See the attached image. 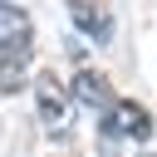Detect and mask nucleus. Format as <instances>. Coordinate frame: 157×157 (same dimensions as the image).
Instances as JSON below:
<instances>
[{
  "label": "nucleus",
  "mask_w": 157,
  "mask_h": 157,
  "mask_svg": "<svg viewBox=\"0 0 157 157\" xmlns=\"http://www.w3.org/2000/svg\"><path fill=\"white\" fill-rule=\"evenodd\" d=\"M34 98H39V118H44V132L49 137H69V93L54 74H39L34 78Z\"/></svg>",
  "instance_id": "1"
},
{
  "label": "nucleus",
  "mask_w": 157,
  "mask_h": 157,
  "mask_svg": "<svg viewBox=\"0 0 157 157\" xmlns=\"http://www.w3.org/2000/svg\"><path fill=\"white\" fill-rule=\"evenodd\" d=\"M103 132L108 137H147L152 132V118H147V108L142 103H132V98H113L108 108H103Z\"/></svg>",
  "instance_id": "2"
},
{
  "label": "nucleus",
  "mask_w": 157,
  "mask_h": 157,
  "mask_svg": "<svg viewBox=\"0 0 157 157\" xmlns=\"http://www.w3.org/2000/svg\"><path fill=\"white\" fill-rule=\"evenodd\" d=\"M0 54H34V20L10 0H0Z\"/></svg>",
  "instance_id": "3"
},
{
  "label": "nucleus",
  "mask_w": 157,
  "mask_h": 157,
  "mask_svg": "<svg viewBox=\"0 0 157 157\" xmlns=\"http://www.w3.org/2000/svg\"><path fill=\"white\" fill-rule=\"evenodd\" d=\"M69 20H74L78 34H88L93 44H108V34H113V20H108V10H103L98 0H69Z\"/></svg>",
  "instance_id": "4"
},
{
  "label": "nucleus",
  "mask_w": 157,
  "mask_h": 157,
  "mask_svg": "<svg viewBox=\"0 0 157 157\" xmlns=\"http://www.w3.org/2000/svg\"><path fill=\"white\" fill-rule=\"evenodd\" d=\"M74 98H78L83 108L103 113V108L113 103V88H108V78H103L98 69H78V74H74Z\"/></svg>",
  "instance_id": "5"
},
{
  "label": "nucleus",
  "mask_w": 157,
  "mask_h": 157,
  "mask_svg": "<svg viewBox=\"0 0 157 157\" xmlns=\"http://www.w3.org/2000/svg\"><path fill=\"white\" fill-rule=\"evenodd\" d=\"M29 74V54H0V93H15Z\"/></svg>",
  "instance_id": "6"
}]
</instances>
